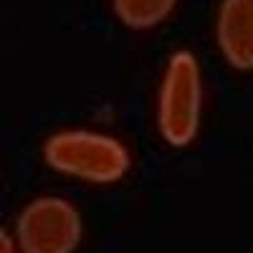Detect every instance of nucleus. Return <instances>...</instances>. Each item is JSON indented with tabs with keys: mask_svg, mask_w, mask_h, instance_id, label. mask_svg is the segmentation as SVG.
<instances>
[{
	"mask_svg": "<svg viewBox=\"0 0 253 253\" xmlns=\"http://www.w3.org/2000/svg\"><path fill=\"white\" fill-rule=\"evenodd\" d=\"M43 157L53 170L94 182H114L129 170V152L122 142L96 132H58L46 139Z\"/></svg>",
	"mask_w": 253,
	"mask_h": 253,
	"instance_id": "1",
	"label": "nucleus"
},
{
	"mask_svg": "<svg viewBox=\"0 0 253 253\" xmlns=\"http://www.w3.org/2000/svg\"><path fill=\"white\" fill-rule=\"evenodd\" d=\"M157 122L172 147H185L198 134L200 122V71L190 51H175L160 89Z\"/></svg>",
	"mask_w": 253,
	"mask_h": 253,
	"instance_id": "2",
	"label": "nucleus"
},
{
	"mask_svg": "<svg viewBox=\"0 0 253 253\" xmlns=\"http://www.w3.org/2000/svg\"><path fill=\"white\" fill-rule=\"evenodd\" d=\"M15 241L23 253H74L81 241V218L69 200L38 198L18 215Z\"/></svg>",
	"mask_w": 253,
	"mask_h": 253,
	"instance_id": "3",
	"label": "nucleus"
},
{
	"mask_svg": "<svg viewBox=\"0 0 253 253\" xmlns=\"http://www.w3.org/2000/svg\"><path fill=\"white\" fill-rule=\"evenodd\" d=\"M218 43L230 66L253 69V0H223L218 13Z\"/></svg>",
	"mask_w": 253,
	"mask_h": 253,
	"instance_id": "4",
	"label": "nucleus"
},
{
	"mask_svg": "<svg viewBox=\"0 0 253 253\" xmlns=\"http://www.w3.org/2000/svg\"><path fill=\"white\" fill-rule=\"evenodd\" d=\"M114 13L129 28H152L172 10L175 0H112Z\"/></svg>",
	"mask_w": 253,
	"mask_h": 253,
	"instance_id": "5",
	"label": "nucleus"
},
{
	"mask_svg": "<svg viewBox=\"0 0 253 253\" xmlns=\"http://www.w3.org/2000/svg\"><path fill=\"white\" fill-rule=\"evenodd\" d=\"M15 243H18V241H13L5 230L0 233V253H15Z\"/></svg>",
	"mask_w": 253,
	"mask_h": 253,
	"instance_id": "6",
	"label": "nucleus"
}]
</instances>
